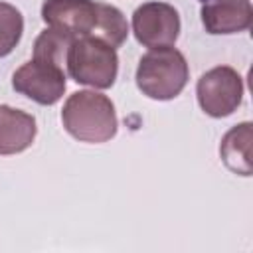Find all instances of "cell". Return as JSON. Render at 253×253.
<instances>
[{"label": "cell", "mask_w": 253, "mask_h": 253, "mask_svg": "<svg viewBox=\"0 0 253 253\" xmlns=\"http://www.w3.org/2000/svg\"><path fill=\"white\" fill-rule=\"evenodd\" d=\"M43 22L69 38H97L111 47H121L128 36L123 14L105 2L95 0H45Z\"/></svg>", "instance_id": "6da1fadb"}, {"label": "cell", "mask_w": 253, "mask_h": 253, "mask_svg": "<svg viewBox=\"0 0 253 253\" xmlns=\"http://www.w3.org/2000/svg\"><path fill=\"white\" fill-rule=\"evenodd\" d=\"M65 130L81 142H105L117 132V115L109 97L95 91L73 93L61 111Z\"/></svg>", "instance_id": "7a4b0ae2"}, {"label": "cell", "mask_w": 253, "mask_h": 253, "mask_svg": "<svg viewBox=\"0 0 253 253\" xmlns=\"http://www.w3.org/2000/svg\"><path fill=\"white\" fill-rule=\"evenodd\" d=\"M188 83V63L186 57L170 47H156L144 53L136 69L138 89L158 101L174 99L182 93Z\"/></svg>", "instance_id": "3957f363"}, {"label": "cell", "mask_w": 253, "mask_h": 253, "mask_svg": "<svg viewBox=\"0 0 253 253\" xmlns=\"http://www.w3.org/2000/svg\"><path fill=\"white\" fill-rule=\"evenodd\" d=\"M65 67L77 83L107 89L115 83L119 59L109 43L97 38H75L69 45Z\"/></svg>", "instance_id": "277c9868"}, {"label": "cell", "mask_w": 253, "mask_h": 253, "mask_svg": "<svg viewBox=\"0 0 253 253\" xmlns=\"http://www.w3.org/2000/svg\"><path fill=\"white\" fill-rule=\"evenodd\" d=\"M243 97L241 75L227 67L219 65L206 71L198 81V103L210 117H227L231 115Z\"/></svg>", "instance_id": "5b68a950"}, {"label": "cell", "mask_w": 253, "mask_h": 253, "mask_svg": "<svg viewBox=\"0 0 253 253\" xmlns=\"http://www.w3.org/2000/svg\"><path fill=\"white\" fill-rule=\"evenodd\" d=\"M132 32L144 47H170L180 34V16L166 2H146L132 14Z\"/></svg>", "instance_id": "8992f818"}, {"label": "cell", "mask_w": 253, "mask_h": 253, "mask_svg": "<svg viewBox=\"0 0 253 253\" xmlns=\"http://www.w3.org/2000/svg\"><path fill=\"white\" fill-rule=\"evenodd\" d=\"M12 85L40 105H53L65 91V71L59 65L32 59L14 73Z\"/></svg>", "instance_id": "52a82bcc"}, {"label": "cell", "mask_w": 253, "mask_h": 253, "mask_svg": "<svg viewBox=\"0 0 253 253\" xmlns=\"http://www.w3.org/2000/svg\"><path fill=\"white\" fill-rule=\"evenodd\" d=\"M249 0H204L202 22L210 34H237L251 26Z\"/></svg>", "instance_id": "ba28073f"}, {"label": "cell", "mask_w": 253, "mask_h": 253, "mask_svg": "<svg viewBox=\"0 0 253 253\" xmlns=\"http://www.w3.org/2000/svg\"><path fill=\"white\" fill-rule=\"evenodd\" d=\"M36 138V119L24 111L0 105V154L26 150Z\"/></svg>", "instance_id": "9c48e42d"}, {"label": "cell", "mask_w": 253, "mask_h": 253, "mask_svg": "<svg viewBox=\"0 0 253 253\" xmlns=\"http://www.w3.org/2000/svg\"><path fill=\"white\" fill-rule=\"evenodd\" d=\"M219 154L223 164L241 176L251 174V123H241L225 132Z\"/></svg>", "instance_id": "30bf717a"}, {"label": "cell", "mask_w": 253, "mask_h": 253, "mask_svg": "<svg viewBox=\"0 0 253 253\" xmlns=\"http://www.w3.org/2000/svg\"><path fill=\"white\" fill-rule=\"evenodd\" d=\"M71 42H73V38H69V36H65L53 28H47L36 40L34 59L65 67V59H67V51H69Z\"/></svg>", "instance_id": "8fae6325"}, {"label": "cell", "mask_w": 253, "mask_h": 253, "mask_svg": "<svg viewBox=\"0 0 253 253\" xmlns=\"http://www.w3.org/2000/svg\"><path fill=\"white\" fill-rule=\"evenodd\" d=\"M24 32V18L18 8L0 2V57L8 55L20 42Z\"/></svg>", "instance_id": "7c38bea8"}]
</instances>
